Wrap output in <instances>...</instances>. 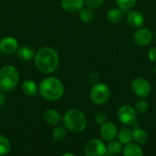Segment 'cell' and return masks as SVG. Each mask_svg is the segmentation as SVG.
Returning <instances> with one entry per match:
<instances>
[{"mask_svg": "<svg viewBox=\"0 0 156 156\" xmlns=\"http://www.w3.org/2000/svg\"><path fill=\"white\" fill-rule=\"evenodd\" d=\"M22 91L24 92L25 95H27L28 97L35 96L37 94V88L36 83L30 80H25L22 84Z\"/></svg>", "mask_w": 156, "mask_h": 156, "instance_id": "ffe728a7", "label": "cell"}, {"mask_svg": "<svg viewBox=\"0 0 156 156\" xmlns=\"http://www.w3.org/2000/svg\"><path fill=\"white\" fill-rule=\"evenodd\" d=\"M134 109L138 113H144L148 110V102L144 98H141L135 102Z\"/></svg>", "mask_w": 156, "mask_h": 156, "instance_id": "484cf974", "label": "cell"}, {"mask_svg": "<svg viewBox=\"0 0 156 156\" xmlns=\"http://www.w3.org/2000/svg\"><path fill=\"white\" fill-rule=\"evenodd\" d=\"M52 136H53V139L55 141L60 142V141H62V140H64L66 138V136H67V131L62 126L56 127L53 130V132H52Z\"/></svg>", "mask_w": 156, "mask_h": 156, "instance_id": "cb8c5ba5", "label": "cell"}, {"mask_svg": "<svg viewBox=\"0 0 156 156\" xmlns=\"http://www.w3.org/2000/svg\"><path fill=\"white\" fill-rule=\"evenodd\" d=\"M19 80L17 69L11 65H5L0 69V90L9 91L14 90Z\"/></svg>", "mask_w": 156, "mask_h": 156, "instance_id": "277c9868", "label": "cell"}, {"mask_svg": "<svg viewBox=\"0 0 156 156\" xmlns=\"http://www.w3.org/2000/svg\"><path fill=\"white\" fill-rule=\"evenodd\" d=\"M88 78H89V80H90L91 82H95V81L98 80V75H97V73H95V72H90V73L89 74Z\"/></svg>", "mask_w": 156, "mask_h": 156, "instance_id": "f546056e", "label": "cell"}, {"mask_svg": "<svg viewBox=\"0 0 156 156\" xmlns=\"http://www.w3.org/2000/svg\"><path fill=\"white\" fill-rule=\"evenodd\" d=\"M133 141L138 144H144L148 141V134L144 129L135 128L133 131Z\"/></svg>", "mask_w": 156, "mask_h": 156, "instance_id": "d6986e66", "label": "cell"}, {"mask_svg": "<svg viewBox=\"0 0 156 156\" xmlns=\"http://www.w3.org/2000/svg\"><path fill=\"white\" fill-rule=\"evenodd\" d=\"M104 3V0H85V4L88 5V7L91 9L99 8Z\"/></svg>", "mask_w": 156, "mask_h": 156, "instance_id": "4316f807", "label": "cell"}, {"mask_svg": "<svg viewBox=\"0 0 156 156\" xmlns=\"http://www.w3.org/2000/svg\"><path fill=\"white\" fill-rule=\"evenodd\" d=\"M115 1H116L118 6L122 10L132 9L137 2V0H115Z\"/></svg>", "mask_w": 156, "mask_h": 156, "instance_id": "d4e9b609", "label": "cell"}, {"mask_svg": "<svg viewBox=\"0 0 156 156\" xmlns=\"http://www.w3.org/2000/svg\"><path fill=\"white\" fill-rule=\"evenodd\" d=\"M132 90L137 97L145 98L151 93L152 87L147 80L144 78H136L132 82Z\"/></svg>", "mask_w": 156, "mask_h": 156, "instance_id": "ba28073f", "label": "cell"}, {"mask_svg": "<svg viewBox=\"0 0 156 156\" xmlns=\"http://www.w3.org/2000/svg\"><path fill=\"white\" fill-rule=\"evenodd\" d=\"M123 17V10L120 7L112 8L107 13V19L111 23H118Z\"/></svg>", "mask_w": 156, "mask_h": 156, "instance_id": "ac0fdd59", "label": "cell"}, {"mask_svg": "<svg viewBox=\"0 0 156 156\" xmlns=\"http://www.w3.org/2000/svg\"><path fill=\"white\" fill-rule=\"evenodd\" d=\"M18 48V42L16 38L11 37H5L0 40V51L5 55H11L15 53Z\"/></svg>", "mask_w": 156, "mask_h": 156, "instance_id": "8fae6325", "label": "cell"}, {"mask_svg": "<svg viewBox=\"0 0 156 156\" xmlns=\"http://www.w3.org/2000/svg\"><path fill=\"white\" fill-rule=\"evenodd\" d=\"M119 121L124 125H133L137 120V112L130 105L124 104L121 106L117 112Z\"/></svg>", "mask_w": 156, "mask_h": 156, "instance_id": "8992f818", "label": "cell"}, {"mask_svg": "<svg viewBox=\"0 0 156 156\" xmlns=\"http://www.w3.org/2000/svg\"><path fill=\"white\" fill-rule=\"evenodd\" d=\"M122 144L119 140H112L106 147V155H115L122 152Z\"/></svg>", "mask_w": 156, "mask_h": 156, "instance_id": "2e32d148", "label": "cell"}, {"mask_svg": "<svg viewBox=\"0 0 156 156\" xmlns=\"http://www.w3.org/2000/svg\"><path fill=\"white\" fill-rule=\"evenodd\" d=\"M148 58L152 62L156 63V47L150 49V51L148 53Z\"/></svg>", "mask_w": 156, "mask_h": 156, "instance_id": "f1b7e54d", "label": "cell"}, {"mask_svg": "<svg viewBox=\"0 0 156 156\" xmlns=\"http://www.w3.org/2000/svg\"><path fill=\"white\" fill-rule=\"evenodd\" d=\"M126 20L128 25H130L132 27L139 28L144 23V16L139 10L133 9L128 12Z\"/></svg>", "mask_w": 156, "mask_h": 156, "instance_id": "7c38bea8", "label": "cell"}, {"mask_svg": "<svg viewBox=\"0 0 156 156\" xmlns=\"http://www.w3.org/2000/svg\"><path fill=\"white\" fill-rule=\"evenodd\" d=\"M118 129L117 126L111 122H106L103 124H101V127L100 129V135L101 137L107 142H110L115 137H117Z\"/></svg>", "mask_w": 156, "mask_h": 156, "instance_id": "30bf717a", "label": "cell"}, {"mask_svg": "<svg viewBox=\"0 0 156 156\" xmlns=\"http://www.w3.org/2000/svg\"><path fill=\"white\" fill-rule=\"evenodd\" d=\"M153 34L147 28H140L133 34V42L141 47L149 45L152 42Z\"/></svg>", "mask_w": 156, "mask_h": 156, "instance_id": "9c48e42d", "label": "cell"}, {"mask_svg": "<svg viewBox=\"0 0 156 156\" xmlns=\"http://www.w3.org/2000/svg\"><path fill=\"white\" fill-rule=\"evenodd\" d=\"M2 91L3 90H0V107H2L5 104V94Z\"/></svg>", "mask_w": 156, "mask_h": 156, "instance_id": "4dcf8cb0", "label": "cell"}, {"mask_svg": "<svg viewBox=\"0 0 156 156\" xmlns=\"http://www.w3.org/2000/svg\"><path fill=\"white\" fill-rule=\"evenodd\" d=\"M17 56L21 60L29 61L35 57V52L30 47L22 46L17 49Z\"/></svg>", "mask_w": 156, "mask_h": 156, "instance_id": "e0dca14e", "label": "cell"}, {"mask_svg": "<svg viewBox=\"0 0 156 156\" xmlns=\"http://www.w3.org/2000/svg\"><path fill=\"white\" fill-rule=\"evenodd\" d=\"M43 118L44 121L50 125H58L61 122L60 114L56 110L53 109H48L45 111L43 114Z\"/></svg>", "mask_w": 156, "mask_h": 156, "instance_id": "9a60e30c", "label": "cell"}, {"mask_svg": "<svg viewBox=\"0 0 156 156\" xmlns=\"http://www.w3.org/2000/svg\"><path fill=\"white\" fill-rule=\"evenodd\" d=\"M84 153L88 156H101L106 154V145L101 140L91 139L84 146Z\"/></svg>", "mask_w": 156, "mask_h": 156, "instance_id": "52a82bcc", "label": "cell"}, {"mask_svg": "<svg viewBox=\"0 0 156 156\" xmlns=\"http://www.w3.org/2000/svg\"><path fill=\"white\" fill-rule=\"evenodd\" d=\"M10 150H11V144L9 140L5 136L0 134V155L8 154Z\"/></svg>", "mask_w": 156, "mask_h": 156, "instance_id": "603a6c76", "label": "cell"}, {"mask_svg": "<svg viewBox=\"0 0 156 156\" xmlns=\"http://www.w3.org/2000/svg\"><path fill=\"white\" fill-rule=\"evenodd\" d=\"M117 137L122 144L131 143L133 141V131L128 128H122L120 132H118Z\"/></svg>", "mask_w": 156, "mask_h": 156, "instance_id": "44dd1931", "label": "cell"}, {"mask_svg": "<svg viewBox=\"0 0 156 156\" xmlns=\"http://www.w3.org/2000/svg\"><path fill=\"white\" fill-rule=\"evenodd\" d=\"M95 122L99 124H103L104 122H107V117L104 113L102 112H98L96 115H95V118H94Z\"/></svg>", "mask_w": 156, "mask_h": 156, "instance_id": "83f0119b", "label": "cell"}, {"mask_svg": "<svg viewBox=\"0 0 156 156\" xmlns=\"http://www.w3.org/2000/svg\"><path fill=\"white\" fill-rule=\"evenodd\" d=\"M63 122L68 130L74 133H80L85 130L88 122L85 114L81 111L71 109L64 114Z\"/></svg>", "mask_w": 156, "mask_h": 156, "instance_id": "3957f363", "label": "cell"}, {"mask_svg": "<svg viewBox=\"0 0 156 156\" xmlns=\"http://www.w3.org/2000/svg\"><path fill=\"white\" fill-rule=\"evenodd\" d=\"M90 100L97 105H102L106 103L111 96L110 89L103 83H96L90 90Z\"/></svg>", "mask_w": 156, "mask_h": 156, "instance_id": "5b68a950", "label": "cell"}, {"mask_svg": "<svg viewBox=\"0 0 156 156\" xmlns=\"http://www.w3.org/2000/svg\"><path fill=\"white\" fill-rule=\"evenodd\" d=\"M94 14L89 8H81L80 10V19L84 23H90L93 20Z\"/></svg>", "mask_w": 156, "mask_h": 156, "instance_id": "7402d4cb", "label": "cell"}, {"mask_svg": "<svg viewBox=\"0 0 156 156\" xmlns=\"http://www.w3.org/2000/svg\"><path fill=\"white\" fill-rule=\"evenodd\" d=\"M40 95L48 101H56L64 93L63 83L57 78H46L39 85Z\"/></svg>", "mask_w": 156, "mask_h": 156, "instance_id": "7a4b0ae2", "label": "cell"}, {"mask_svg": "<svg viewBox=\"0 0 156 156\" xmlns=\"http://www.w3.org/2000/svg\"><path fill=\"white\" fill-rule=\"evenodd\" d=\"M0 58H1V51H0Z\"/></svg>", "mask_w": 156, "mask_h": 156, "instance_id": "d6a6232c", "label": "cell"}, {"mask_svg": "<svg viewBox=\"0 0 156 156\" xmlns=\"http://www.w3.org/2000/svg\"><path fill=\"white\" fill-rule=\"evenodd\" d=\"M58 56L56 50L49 47L41 48L35 56L37 69L46 74L54 72L58 67Z\"/></svg>", "mask_w": 156, "mask_h": 156, "instance_id": "6da1fadb", "label": "cell"}, {"mask_svg": "<svg viewBox=\"0 0 156 156\" xmlns=\"http://www.w3.org/2000/svg\"><path fill=\"white\" fill-rule=\"evenodd\" d=\"M64 156H68V155H71V156H74V154H63Z\"/></svg>", "mask_w": 156, "mask_h": 156, "instance_id": "1f68e13d", "label": "cell"}, {"mask_svg": "<svg viewBox=\"0 0 156 156\" xmlns=\"http://www.w3.org/2000/svg\"><path fill=\"white\" fill-rule=\"evenodd\" d=\"M84 4V0H61V6L69 13L80 11Z\"/></svg>", "mask_w": 156, "mask_h": 156, "instance_id": "4fadbf2b", "label": "cell"}, {"mask_svg": "<svg viewBox=\"0 0 156 156\" xmlns=\"http://www.w3.org/2000/svg\"><path fill=\"white\" fill-rule=\"evenodd\" d=\"M124 145L125 146L122 149V154L124 156H143L144 154L143 149L136 143H128Z\"/></svg>", "mask_w": 156, "mask_h": 156, "instance_id": "5bb4252c", "label": "cell"}, {"mask_svg": "<svg viewBox=\"0 0 156 156\" xmlns=\"http://www.w3.org/2000/svg\"><path fill=\"white\" fill-rule=\"evenodd\" d=\"M155 38H156V31H155Z\"/></svg>", "mask_w": 156, "mask_h": 156, "instance_id": "836d02e7", "label": "cell"}]
</instances>
